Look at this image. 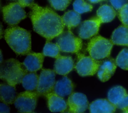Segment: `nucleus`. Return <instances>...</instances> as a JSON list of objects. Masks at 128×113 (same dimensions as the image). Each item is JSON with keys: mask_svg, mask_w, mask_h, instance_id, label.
<instances>
[{"mask_svg": "<svg viewBox=\"0 0 128 113\" xmlns=\"http://www.w3.org/2000/svg\"><path fill=\"white\" fill-rule=\"evenodd\" d=\"M30 8V18L34 30L38 34L50 40L64 32V24L62 16L48 7H42L32 4Z\"/></svg>", "mask_w": 128, "mask_h": 113, "instance_id": "f257e3e1", "label": "nucleus"}, {"mask_svg": "<svg viewBox=\"0 0 128 113\" xmlns=\"http://www.w3.org/2000/svg\"><path fill=\"white\" fill-rule=\"evenodd\" d=\"M4 38L14 52L18 55L28 54L31 51V34L29 31L12 26L4 31Z\"/></svg>", "mask_w": 128, "mask_h": 113, "instance_id": "f03ea898", "label": "nucleus"}, {"mask_svg": "<svg viewBox=\"0 0 128 113\" xmlns=\"http://www.w3.org/2000/svg\"><path fill=\"white\" fill-rule=\"evenodd\" d=\"M28 70L22 63L14 58L2 61L0 65V78L7 84L16 86L22 83Z\"/></svg>", "mask_w": 128, "mask_h": 113, "instance_id": "7ed1b4c3", "label": "nucleus"}, {"mask_svg": "<svg viewBox=\"0 0 128 113\" xmlns=\"http://www.w3.org/2000/svg\"><path fill=\"white\" fill-rule=\"evenodd\" d=\"M114 44L111 40L100 36L91 38L87 46L90 56L96 60H101L110 56Z\"/></svg>", "mask_w": 128, "mask_h": 113, "instance_id": "20e7f679", "label": "nucleus"}, {"mask_svg": "<svg viewBox=\"0 0 128 113\" xmlns=\"http://www.w3.org/2000/svg\"><path fill=\"white\" fill-rule=\"evenodd\" d=\"M56 42L60 51L65 52L78 53L82 45L81 38L76 36L69 30L58 36Z\"/></svg>", "mask_w": 128, "mask_h": 113, "instance_id": "39448f33", "label": "nucleus"}, {"mask_svg": "<svg viewBox=\"0 0 128 113\" xmlns=\"http://www.w3.org/2000/svg\"><path fill=\"white\" fill-rule=\"evenodd\" d=\"M39 96L36 91L26 90L16 96L14 104L20 112H32L36 108Z\"/></svg>", "mask_w": 128, "mask_h": 113, "instance_id": "423d86ee", "label": "nucleus"}, {"mask_svg": "<svg viewBox=\"0 0 128 113\" xmlns=\"http://www.w3.org/2000/svg\"><path fill=\"white\" fill-rule=\"evenodd\" d=\"M101 62L90 56L78 54L76 64L74 66L78 74L82 76L94 75L99 68Z\"/></svg>", "mask_w": 128, "mask_h": 113, "instance_id": "0eeeda50", "label": "nucleus"}, {"mask_svg": "<svg viewBox=\"0 0 128 113\" xmlns=\"http://www.w3.org/2000/svg\"><path fill=\"white\" fill-rule=\"evenodd\" d=\"M4 21L12 26L18 24L26 17L23 7L18 2H12L2 8Z\"/></svg>", "mask_w": 128, "mask_h": 113, "instance_id": "6e6552de", "label": "nucleus"}, {"mask_svg": "<svg viewBox=\"0 0 128 113\" xmlns=\"http://www.w3.org/2000/svg\"><path fill=\"white\" fill-rule=\"evenodd\" d=\"M56 72L50 69H42L39 76L36 92L40 96H44L54 90L56 84Z\"/></svg>", "mask_w": 128, "mask_h": 113, "instance_id": "1a4fd4ad", "label": "nucleus"}, {"mask_svg": "<svg viewBox=\"0 0 128 113\" xmlns=\"http://www.w3.org/2000/svg\"><path fill=\"white\" fill-rule=\"evenodd\" d=\"M101 24L102 22L98 16L84 20L78 28L79 37L82 39L92 38L98 34Z\"/></svg>", "mask_w": 128, "mask_h": 113, "instance_id": "9d476101", "label": "nucleus"}, {"mask_svg": "<svg viewBox=\"0 0 128 113\" xmlns=\"http://www.w3.org/2000/svg\"><path fill=\"white\" fill-rule=\"evenodd\" d=\"M67 102L69 112H84L87 110L88 106L86 96L80 92H72L70 95Z\"/></svg>", "mask_w": 128, "mask_h": 113, "instance_id": "9b49d317", "label": "nucleus"}, {"mask_svg": "<svg viewBox=\"0 0 128 113\" xmlns=\"http://www.w3.org/2000/svg\"><path fill=\"white\" fill-rule=\"evenodd\" d=\"M74 68V62L70 56H60L54 64V70L56 74L66 76Z\"/></svg>", "mask_w": 128, "mask_h": 113, "instance_id": "f8f14e48", "label": "nucleus"}, {"mask_svg": "<svg viewBox=\"0 0 128 113\" xmlns=\"http://www.w3.org/2000/svg\"><path fill=\"white\" fill-rule=\"evenodd\" d=\"M26 55L22 64L28 72H36L42 68L44 56L43 53L30 52Z\"/></svg>", "mask_w": 128, "mask_h": 113, "instance_id": "ddd939ff", "label": "nucleus"}, {"mask_svg": "<svg viewBox=\"0 0 128 113\" xmlns=\"http://www.w3.org/2000/svg\"><path fill=\"white\" fill-rule=\"evenodd\" d=\"M116 60L109 58L104 60L100 65L98 70V76L102 82L108 80L114 74L116 68Z\"/></svg>", "mask_w": 128, "mask_h": 113, "instance_id": "4468645a", "label": "nucleus"}, {"mask_svg": "<svg viewBox=\"0 0 128 113\" xmlns=\"http://www.w3.org/2000/svg\"><path fill=\"white\" fill-rule=\"evenodd\" d=\"M47 100L48 106L52 112H64L68 108V102L64 98L54 92L47 94L46 96Z\"/></svg>", "mask_w": 128, "mask_h": 113, "instance_id": "2eb2a0df", "label": "nucleus"}, {"mask_svg": "<svg viewBox=\"0 0 128 113\" xmlns=\"http://www.w3.org/2000/svg\"><path fill=\"white\" fill-rule=\"evenodd\" d=\"M88 108L91 113H112L116 107L108 99H98L91 102Z\"/></svg>", "mask_w": 128, "mask_h": 113, "instance_id": "dca6fc26", "label": "nucleus"}, {"mask_svg": "<svg viewBox=\"0 0 128 113\" xmlns=\"http://www.w3.org/2000/svg\"><path fill=\"white\" fill-rule=\"evenodd\" d=\"M74 87V86L72 81L65 76L56 82L53 92L64 98L72 93Z\"/></svg>", "mask_w": 128, "mask_h": 113, "instance_id": "f3484780", "label": "nucleus"}, {"mask_svg": "<svg viewBox=\"0 0 128 113\" xmlns=\"http://www.w3.org/2000/svg\"><path fill=\"white\" fill-rule=\"evenodd\" d=\"M110 40L114 44L128 46V26H120L115 29Z\"/></svg>", "mask_w": 128, "mask_h": 113, "instance_id": "a211bd4d", "label": "nucleus"}, {"mask_svg": "<svg viewBox=\"0 0 128 113\" xmlns=\"http://www.w3.org/2000/svg\"><path fill=\"white\" fill-rule=\"evenodd\" d=\"M16 97V90L14 86L8 84H1L0 86V101L6 104H12Z\"/></svg>", "mask_w": 128, "mask_h": 113, "instance_id": "6ab92c4d", "label": "nucleus"}, {"mask_svg": "<svg viewBox=\"0 0 128 113\" xmlns=\"http://www.w3.org/2000/svg\"><path fill=\"white\" fill-rule=\"evenodd\" d=\"M126 90L122 86H115L108 91V99L116 107L128 95Z\"/></svg>", "mask_w": 128, "mask_h": 113, "instance_id": "aec40b11", "label": "nucleus"}, {"mask_svg": "<svg viewBox=\"0 0 128 113\" xmlns=\"http://www.w3.org/2000/svg\"><path fill=\"white\" fill-rule=\"evenodd\" d=\"M64 24L69 30L78 26L81 22L80 14L74 10H68L62 16Z\"/></svg>", "mask_w": 128, "mask_h": 113, "instance_id": "412c9836", "label": "nucleus"}, {"mask_svg": "<svg viewBox=\"0 0 128 113\" xmlns=\"http://www.w3.org/2000/svg\"><path fill=\"white\" fill-rule=\"evenodd\" d=\"M96 14L102 23H106L110 22L114 19L116 16V12L112 6L104 4L98 8Z\"/></svg>", "mask_w": 128, "mask_h": 113, "instance_id": "4be33fe9", "label": "nucleus"}, {"mask_svg": "<svg viewBox=\"0 0 128 113\" xmlns=\"http://www.w3.org/2000/svg\"><path fill=\"white\" fill-rule=\"evenodd\" d=\"M38 79L39 76L36 72L27 73L22 80V86L26 90L33 91L36 90L38 85Z\"/></svg>", "mask_w": 128, "mask_h": 113, "instance_id": "5701e85b", "label": "nucleus"}, {"mask_svg": "<svg viewBox=\"0 0 128 113\" xmlns=\"http://www.w3.org/2000/svg\"><path fill=\"white\" fill-rule=\"evenodd\" d=\"M60 48L58 44L50 42L47 40L44 47L42 53L44 56L56 58L60 56Z\"/></svg>", "mask_w": 128, "mask_h": 113, "instance_id": "b1692460", "label": "nucleus"}, {"mask_svg": "<svg viewBox=\"0 0 128 113\" xmlns=\"http://www.w3.org/2000/svg\"><path fill=\"white\" fill-rule=\"evenodd\" d=\"M118 66L124 70H128V48H123L116 59Z\"/></svg>", "mask_w": 128, "mask_h": 113, "instance_id": "393cba45", "label": "nucleus"}, {"mask_svg": "<svg viewBox=\"0 0 128 113\" xmlns=\"http://www.w3.org/2000/svg\"><path fill=\"white\" fill-rule=\"evenodd\" d=\"M73 8L76 12L81 14L90 12L93 7L84 0H75L73 3Z\"/></svg>", "mask_w": 128, "mask_h": 113, "instance_id": "a878e982", "label": "nucleus"}, {"mask_svg": "<svg viewBox=\"0 0 128 113\" xmlns=\"http://www.w3.org/2000/svg\"><path fill=\"white\" fill-rule=\"evenodd\" d=\"M50 6L56 10H64L70 3L71 0H48Z\"/></svg>", "mask_w": 128, "mask_h": 113, "instance_id": "bb28decb", "label": "nucleus"}, {"mask_svg": "<svg viewBox=\"0 0 128 113\" xmlns=\"http://www.w3.org/2000/svg\"><path fill=\"white\" fill-rule=\"evenodd\" d=\"M118 16L124 25L128 26V3L118 10Z\"/></svg>", "mask_w": 128, "mask_h": 113, "instance_id": "cd10ccee", "label": "nucleus"}, {"mask_svg": "<svg viewBox=\"0 0 128 113\" xmlns=\"http://www.w3.org/2000/svg\"><path fill=\"white\" fill-rule=\"evenodd\" d=\"M112 7L116 10H120L124 5L128 3V0H109Z\"/></svg>", "mask_w": 128, "mask_h": 113, "instance_id": "c85d7f7f", "label": "nucleus"}, {"mask_svg": "<svg viewBox=\"0 0 128 113\" xmlns=\"http://www.w3.org/2000/svg\"><path fill=\"white\" fill-rule=\"evenodd\" d=\"M18 2L23 7L30 6L34 4V0H18Z\"/></svg>", "mask_w": 128, "mask_h": 113, "instance_id": "c756f323", "label": "nucleus"}, {"mask_svg": "<svg viewBox=\"0 0 128 113\" xmlns=\"http://www.w3.org/2000/svg\"><path fill=\"white\" fill-rule=\"evenodd\" d=\"M128 106V94L124 98L123 100L116 106V108H118L120 110Z\"/></svg>", "mask_w": 128, "mask_h": 113, "instance_id": "7c9ffc66", "label": "nucleus"}, {"mask_svg": "<svg viewBox=\"0 0 128 113\" xmlns=\"http://www.w3.org/2000/svg\"><path fill=\"white\" fill-rule=\"evenodd\" d=\"M10 108L8 104L4 102H0V112H10Z\"/></svg>", "mask_w": 128, "mask_h": 113, "instance_id": "2f4dec72", "label": "nucleus"}, {"mask_svg": "<svg viewBox=\"0 0 128 113\" xmlns=\"http://www.w3.org/2000/svg\"><path fill=\"white\" fill-rule=\"evenodd\" d=\"M90 2L92 3V4H96V3H98L99 2H100L102 1H104V0H88Z\"/></svg>", "mask_w": 128, "mask_h": 113, "instance_id": "473e14b6", "label": "nucleus"}, {"mask_svg": "<svg viewBox=\"0 0 128 113\" xmlns=\"http://www.w3.org/2000/svg\"><path fill=\"white\" fill-rule=\"evenodd\" d=\"M122 110L123 112H127V113H128V106L123 108Z\"/></svg>", "mask_w": 128, "mask_h": 113, "instance_id": "72a5a7b5", "label": "nucleus"}, {"mask_svg": "<svg viewBox=\"0 0 128 113\" xmlns=\"http://www.w3.org/2000/svg\"><path fill=\"white\" fill-rule=\"evenodd\" d=\"M2 62V52L0 51V63Z\"/></svg>", "mask_w": 128, "mask_h": 113, "instance_id": "f704fd0d", "label": "nucleus"}, {"mask_svg": "<svg viewBox=\"0 0 128 113\" xmlns=\"http://www.w3.org/2000/svg\"><path fill=\"white\" fill-rule=\"evenodd\" d=\"M2 38V25L1 24V37L0 38Z\"/></svg>", "mask_w": 128, "mask_h": 113, "instance_id": "c9c22d12", "label": "nucleus"}, {"mask_svg": "<svg viewBox=\"0 0 128 113\" xmlns=\"http://www.w3.org/2000/svg\"></svg>", "mask_w": 128, "mask_h": 113, "instance_id": "e433bc0d", "label": "nucleus"}]
</instances>
